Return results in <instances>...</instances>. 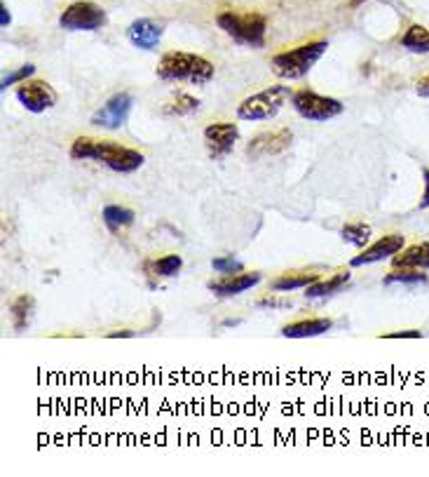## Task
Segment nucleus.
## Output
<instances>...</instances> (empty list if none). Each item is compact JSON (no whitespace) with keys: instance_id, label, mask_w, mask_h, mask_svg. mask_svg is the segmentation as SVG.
I'll use <instances>...</instances> for the list:
<instances>
[{"instance_id":"obj_30","label":"nucleus","mask_w":429,"mask_h":477,"mask_svg":"<svg viewBox=\"0 0 429 477\" xmlns=\"http://www.w3.org/2000/svg\"><path fill=\"white\" fill-rule=\"evenodd\" d=\"M423 198H420V210H429V167H423Z\"/></svg>"},{"instance_id":"obj_23","label":"nucleus","mask_w":429,"mask_h":477,"mask_svg":"<svg viewBox=\"0 0 429 477\" xmlns=\"http://www.w3.org/2000/svg\"><path fill=\"white\" fill-rule=\"evenodd\" d=\"M34 306H35V302H34V296L31 294H22V296H17L15 302H12L10 318H12V327H15V330L24 332L26 327H29Z\"/></svg>"},{"instance_id":"obj_11","label":"nucleus","mask_w":429,"mask_h":477,"mask_svg":"<svg viewBox=\"0 0 429 477\" xmlns=\"http://www.w3.org/2000/svg\"><path fill=\"white\" fill-rule=\"evenodd\" d=\"M404 247H406V238H404L401 234L383 235L378 243L368 244V247H364V252H359L356 256H352L350 266L362 268V266H368V263L385 262V259H392L395 254H399Z\"/></svg>"},{"instance_id":"obj_34","label":"nucleus","mask_w":429,"mask_h":477,"mask_svg":"<svg viewBox=\"0 0 429 477\" xmlns=\"http://www.w3.org/2000/svg\"><path fill=\"white\" fill-rule=\"evenodd\" d=\"M239 323H242V320H239V318H235V320H226V323H223V327H230V324H232V327H235V324H239Z\"/></svg>"},{"instance_id":"obj_14","label":"nucleus","mask_w":429,"mask_h":477,"mask_svg":"<svg viewBox=\"0 0 429 477\" xmlns=\"http://www.w3.org/2000/svg\"><path fill=\"white\" fill-rule=\"evenodd\" d=\"M263 280L258 271H249V273H238V275H226L223 280H211L207 287L214 292L220 299H230V296H239L247 290H254L256 284Z\"/></svg>"},{"instance_id":"obj_13","label":"nucleus","mask_w":429,"mask_h":477,"mask_svg":"<svg viewBox=\"0 0 429 477\" xmlns=\"http://www.w3.org/2000/svg\"><path fill=\"white\" fill-rule=\"evenodd\" d=\"M164 26L155 19H134V22L127 26V40H130L132 45L139 47V50H155L160 45V40H162Z\"/></svg>"},{"instance_id":"obj_31","label":"nucleus","mask_w":429,"mask_h":477,"mask_svg":"<svg viewBox=\"0 0 429 477\" xmlns=\"http://www.w3.org/2000/svg\"><path fill=\"white\" fill-rule=\"evenodd\" d=\"M415 90H418L420 97H424V99L429 97V74H424L423 78L418 80V85H415Z\"/></svg>"},{"instance_id":"obj_18","label":"nucleus","mask_w":429,"mask_h":477,"mask_svg":"<svg viewBox=\"0 0 429 477\" xmlns=\"http://www.w3.org/2000/svg\"><path fill=\"white\" fill-rule=\"evenodd\" d=\"M350 283V271H338L336 275L327 280H317L315 284L306 287L307 299H328V296L338 294L340 290H345V284Z\"/></svg>"},{"instance_id":"obj_1","label":"nucleus","mask_w":429,"mask_h":477,"mask_svg":"<svg viewBox=\"0 0 429 477\" xmlns=\"http://www.w3.org/2000/svg\"><path fill=\"white\" fill-rule=\"evenodd\" d=\"M71 158L96 160V163H102V165L118 172V174H132V172H136L146 163L143 154H139L134 148L120 146V144L113 142H96L92 136H78L71 144Z\"/></svg>"},{"instance_id":"obj_4","label":"nucleus","mask_w":429,"mask_h":477,"mask_svg":"<svg viewBox=\"0 0 429 477\" xmlns=\"http://www.w3.org/2000/svg\"><path fill=\"white\" fill-rule=\"evenodd\" d=\"M328 40H312L294 50H284L270 59V71L282 80H298L312 71L319 59L327 55Z\"/></svg>"},{"instance_id":"obj_29","label":"nucleus","mask_w":429,"mask_h":477,"mask_svg":"<svg viewBox=\"0 0 429 477\" xmlns=\"http://www.w3.org/2000/svg\"><path fill=\"white\" fill-rule=\"evenodd\" d=\"M383 339H423V332H420V330L387 332V334H383Z\"/></svg>"},{"instance_id":"obj_21","label":"nucleus","mask_w":429,"mask_h":477,"mask_svg":"<svg viewBox=\"0 0 429 477\" xmlns=\"http://www.w3.org/2000/svg\"><path fill=\"white\" fill-rule=\"evenodd\" d=\"M143 268H146L148 275H153V278H174V275H179L183 268V259L179 254H167V256H160V259H155V262H146L143 263Z\"/></svg>"},{"instance_id":"obj_33","label":"nucleus","mask_w":429,"mask_h":477,"mask_svg":"<svg viewBox=\"0 0 429 477\" xmlns=\"http://www.w3.org/2000/svg\"><path fill=\"white\" fill-rule=\"evenodd\" d=\"M10 22H12L10 12H7V5L3 3V5H0V26H3V29H7V26H10Z\"/></svg>"},{"instance_id":"obj_10","label":"nucleus","mask_w":429,"mask_h":477,"mask_svg":"<svg viewBox=\"0 0 429 477\" xmlns=\"http://www.w3.org/2000/svg\"><path fill=\"white\" fill-rule=\"evenodd\" d=\"M17 102L31 114H45L57 104V92L45 80H26L17 87Z\"/></svg>"},{"instance_id":"obj_20","label":"nucleus","mask_w":429,"mask_h":477,"mask_svg":"<svg viewBox=\"0 0 429 477\" xmlns=\"http://www.w3.org/2000/svg\"><path fill=\"white\" fill-rule=\"evenodd\" d=\"M385 287H392V284H401V287H427L429 278L427 273L420 271V268H392L387 275L383 278Z\"/></svg>"},{"instance_id":"obj_25","label":"nucleus","mask_w":429,"mask_h":477,"mask_svg":"<svg viewBox=\"0 0 429 477\" xmlns=\"http://www.w3.org/2000/svg\"><path fill=\"white\" fill-rule=\"evenodd\" d=\"M202 106L198 97H190V94H176L174 102H170L164 106V115H190L195 114L198 108Z\"/></svg>"},{"instance_id":"obj_8","label":"nucleus","mask_w":429,"mask_h":477,"mask_svg":"<svg viewBox=\"0 0 429 477\" xmlns=\"http://www.w3.org/2000/svg\"><path fill=\"white\" fill-rule=\"evenodd\" d=\"M132 108H134V99L130 92H118L113 97H108L102 108H96L90 123L103 130H120L130 118Z\"/></svg>"},{"instance_id":"obj_26","label":"nucleus","mask_w":429,"mask_h":477,"mask_svg":"<svg viewBox=\"0 0 429 477\" xmlns=\"http://www.w3.org/2000/svg\"><path fill=\"white\" fill-rule=\"evenodd\" d=\"M211 268H214L216 273H220V275H238V273L244 271V263L239 262L238 256H216V259H211Z\"/></svg>"},{"instance_id":"obj_24","label":"nucleus","mask_w":429,"mask_h":477,"mask_svg":"<svg viewBox=\"0 0 429 477\" xmlns=\"http://www.w3.org/2000/svg\"><path fill=\"white\" fill-rule=\"evenodd\" d=\"M340 235H343L345 243L355 244V247H366L371 243V226H366V224H345L340 228Z\"/></svg>"},{"instance_id":"obj_6","label":"nucleus","mask_w":429,"mask_h":477,"mask_svg":"<svg viewBox=\"0 0 429 477\" xmlns=\"http://www.w3.org/2000/svg\"><path fill=\"white\" fill-rule=\"evenodd\" d=\"M291 106L296 114L306 120H315V123H327V120L338 118L345 111L343 102L334 97H324L317 94L315 90H298L291 97Z\"/></svg>"},{"instance_id":"obj_27","label":"nucleus","mask_w":429,"mask_h":477,"mask_svg":"<svg viewBox=\"0 0 429 477\" xmlns=\"http://www.w3.org/2000/svg\"><path fill=\"white\" fill-rule=\"evenodd\" d=\"M35 74V64H24V66L15 68L12 74L3 75V80H0V90L5 92L7 87L15 85V83H26V80H31V75Z\"/></svg>"},{"instance_id":"obj_17","label":"nucleus","mask_w":429,"mask_h":477,"mask_svg":"<svg viewBox=\"0 0 429 477\" xmlns=\"http://www.w3.org/2000/svg\"><path fill=\"white\" fill-rule=\"evenodd\" d=\"M319 280L317 271H296V273H284L279 278L272 280L270 290L272 292H294V290H306L310 284H315Z\"/></svg>"},{"instance_id":"obj_5","label":"nucleus","mask_w":429,"mask_h":477,"mask_svg":"<svg viewBox=\"0 0 429 477\" xmlns=\"http://www.w3.org/2000/svg\"><path fill=\"white\" fill-rule=\"evenodd\" d=\"M291 97H294V92L288 90L287 85H272L268 90H260L244 102H239L238 118L249 120V123L251 120H270L282 111V106Z\"/></svg>"},{"instance_id":"obj_15","label":"nucleus","mask_w":429,"mask_h":477,"mask_svg":"<svg viewBox=\"0 0 429 477\" xmlns=\"http://www.w3.org/2000/svg\"><path fill=\"white\" fill-rule=\"evenodd\" d=\"M331 327H334L331 318H307L282 327V336H287V339H312V336L327 334Z\"/></svg>"},{"instance_id":"obj_2","label":"nucleus","mask_w":429,"mask_h":477,"mask_svg":"<svg viewBox=\"0 0 429 477\" xmlns=\"http://www.w3.org/2000/svg\"><path fill=\"white\" fill-rule=\"evenodd\" d=\"M158 78L164 83H186V85H207L214 78L216 68L210 59L192 52H164L158 64Z\"/></svg>"},{"instance_id":"obj_28","label":"nucleus","mask_w":429,"mask_h":477,"mask_svg":"<svg viewBox=\"0 0 429 477\" xmlns=\"http://www.w3.org/2000/svg\"><path fill=\"white\" fill-rule=\"evenodd\" d=\"M256 306L258 308H291V303L284 302V299H277V296L268 294V296H260L258 302H256Z\"/></svg>"},{"instance_id":"obj_19","label":"nucleus","mask_w":429,"mask_h":477,"mask_svg":"<svg viewBox=\"0 0 429 477\" xmlns=\"http://www.w3.org/2000/svg\"><path fill=\"white\" fill-rule=\"evenodd\" d=\"M102 219H103V226H106L113 235H118L120 231H124V228H130L132 224H134L136 214L134 210L122 207V204H106L102 212Z\"/></svg>"},{"instance_id":"obj_7","label":"nucleus","mask_w":429,"mask_h":477,"mask_svg":"<svg viewBox=\"0 0 429 477\" xmlns=\"http://www.w3.org/2000/svg\"><path fill=\"white\" fill-rule=\"evenodd\" d=\"M106 10L92 0H75L59 15V26L63 31H99L106 26Z\"/></svg>"},{"instance_id":"obj_32","label":"nucleus","mask_w":429,"mask_h":477,"mask_svg":"<svg viewBox=\"0 0 429 477\" xmlns=\"http://www.w3.org/2000/svg\"><path fill=\"white\" fill-rule=\"evenodd\" d=\"M134 336H136V332H132V330H115L108 334V339H134Z\"/></svg>"},{"instance_id":"obj_12","label":"nucleus","mask_w":429,"mask_h":477,"mask_svg":"<svg viewBox=\"0 0 429 477\" xmlns=\"http://www.w3.org/2000/svg\"><path fill=\"white\" fill-rule=\"evenodd\" d=\"M294 142L291 130H270L256 134L251 142L247 144L249 158H266V155H279L284 154Z\"/></svg>"},{"instance_id":"obj_16","label":"nucleus","mask_w":429,"mask_h":477,"mask_svg":"<svg viewBox=\"0 0 429 477\" xmlns=\"http://www.w3.org/2000/svg\"><path fill=\"white\" fill-rule=\"evenodd\" d=\"M392 266L429 271V243H415L411 247H404L399 254L392 256Z\"/></svg>"},{"instance_id":"obj_3","label":"nucleus","mask_w":429,"mask_h":477,"mask_svg":"<svg viewBox=\"0 0 429 477\" xmlns=\"http://www.w3.org/2000/svg\"><path fill=\"white\" fill-rule=\"evenodd\" d=\"M216 24L238 45L254 47V50L266 47L268 19L258 12H220L216 17Z\"/></svg>"},{"instance_id":"obj_22","label":"nucleus","mask_w":429,"mask_h":477,"mask_svg":"<svg viewBox=\"0 0 429 477\" xmlns=\"http://www.w3.org/2000/svg\"><path fill=\"white\" fill-rule=\"evenodd\" d=\"M401 47L415 55H429V29L423 24H411L406 34L401 35Z\"/></svg>"},{"instance_id":"obj_9","label":"nucleus","mask_w":429,"mask_h":477,"mask_svg":"<svg viewBox=\"0 0 429 477\" xmlns=\"http://www.w3.org/2000/svg\"><path fill=\"white\" fill-rule=\"evenodd\" d=\"M239 139V130L235 123H214L204 127V146L211 160H223L230 154Z\"/></svg>"}]
</instances>
